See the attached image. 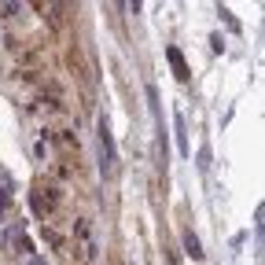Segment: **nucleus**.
Returning <instances> with one entry per match:
<instances>
[{
    "label": "nucleus",
    "instance_id": "obj_1",
    "mask_svg": "<svg viewBox=\"0 0 265 265\" xmlns=\"http://www.w3.org/2000/svg\"><path fill=\"white\" fill-rule=\"evenodd\" d=\"M166 55H169V63H173L177 78H181V81H188V66H184V59H181V52H177V48H169Z\"/></svg>",
    "mask_w": 265,
    "mask_h": 265
},
{
    "label": "nucleus",
    "instance_id": "obj_2",
    "mask_svg": "<svg viewBox=\"0 0 265 265\" xmlns=\"http://www.w3.org/2000/svg\"><path fill=\"white\" fill-rule=\"evenodd\" d=\"M184 247H188V254H192V258H203V251H199V240H195L192 232L184 236Z\"/></svg>",
    "mask_w": 265,
    "mask_h": 265
},
{
    "label": "nucleus",
    "instance_id": "obj_3",
    "mask_svg": "<svg viewBox=\"0 0 265 265\" xmlns=\"http://www.w3.org/2000/svg\"><path fill=\"white\" fill-rule=\"evenodd\" d=\"M140 4H144V0H132V11H140Z\"/></svg>",
    "mask_w": 265,
    "mask_h": 265
},
{
    "label": "nucleus",
    "instance_id": "obj_4",
    "mask_svg": "<svg viewBox=\"0 0 265 265\" xmlns=\"http://www.w3.org/2000/svg\"><path fill=\"white\" fill-rule=\"evenodd\" d=\"M33 4H37V7H44V0H33Z\"/></svg>",
    "mask_w": 265,
    "mask_h": 265
}]
</instances>
